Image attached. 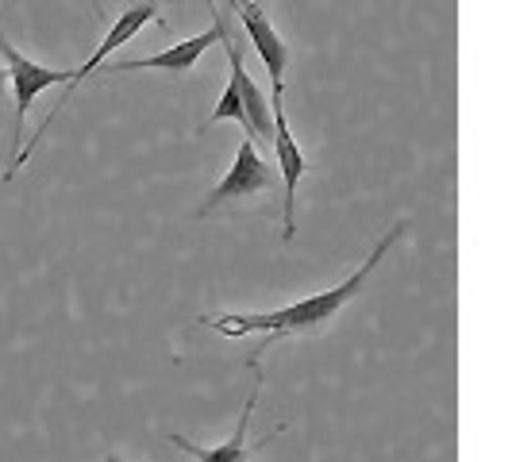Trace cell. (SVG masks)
Listing matches in <instances>:
<instances>
[{"label": "cell", "instance_id": "obj_7", "mask_svg": "<svg viewBox=\"0 0 512 462\" xmlns=\"http://www.w3.org/2000/svg\"><path fill=\"white\" fill-rule=\"evenodd\" d=\"M231 12L239 16V24L247 31V39H251V47L258 51L262 58V66H266V74H270V85H274V93H285V66H289V47H285V39L278 35V27L274 20L266 16V8L258 4V0H228Z\"/></svg>", "mask_w": 512, "mask_h": 462}, {"label": "cell", "instance_id": "obj_3", "mask_svg": "<svg viewBox=\"0 0 512 462\" xmlns=\"http://www.w3.org/2000/svg\"><path fill=\"white\" fill-rule=\"evenodd\" d=\"M0 54H4L8 74H12V158H16V154L24 151V124L35 97L54 89V85H66L74 77V70H54V66H43V62H31L27 54H20L8 43L4 31H0Z\"/></svg>", "mask_w": 512, "mask_h": 462}, {"label": "cell", "instance_id": "obj_12", "mask_svg": "<svg viewBox=\"0 0 512 462\" xmlns=\"http://www.w3.org/2000/svg\"><path fill=\"white\" fill-rule=\"evenodd\" d=\"M104 462H124V459H120V455H108V459H104Z\"/></svg>", "mask_w": 512, "mask_h": 462}, {"label": "cell", "instance_id": "obj_4", "mask_svg": "<svg viewBox=\"0 0 512 462\" xmlns=\"http://www.w3.org/2000/svg\"><path fill=\"white\" fill-rule=\"evenodd\" d=\"M247 374H251V389H247L243 412H239V420H235V432H231L224 443H216V447H201V443H193V439L181 436V432H170V443H174V447H181L185 455H193L197 462H247L258 447H266L270 439L282 432L285 424H278L270 436H262L258 443H251V439H247L251 416H255V405H258V397H262V385H266V374H262V359H258V355H251V359H247Z\"/></svg>", "mask_w": 512, "mask_h": 462}, {"label": "cell", "instance_id": "obj_6", "mask_svg": "<svg viewBox=\"0 0 512 462\" xmlns=\"http://www.w3.org/2000/svg\"><path fill=\"white\" fill-rule=\"evenodd\" d=\"M270 185H274V170H270V162L258 154L255 135H243V143H239V151H235L231 170L224 174V181H220V185L205 197V205L197 208V216L205 220V216H212L216 208L231 205V201H247V197H255V193L270 189Z\"/></svg>", "mask_w": 512, "mask_h": 462}, {"label": "cell", "instance_id": "obj_2", "mask_svg": "<svg viewBox=\"0 0 512 462\" xmlns=\"http://www.w3.org/2000/svg\"><path fill=\"white\" fill-rule=\"evenodd\" d=\"M154 16H158V0H147V4H135V8H128V12L120 16V20H112V27H108V35L101 39V47H97V51L89 54V58H85V62H81V66L74 70V77H70V81L62 85V97L54 101V108L47 112V120L39 124V131H35V139H27L24 151H20L16 158H12V162H8V170H4V181H12L16 174H20V170H24L27 158H31V154H35V147L43 143V135H47V131L54 128V120L62 116V108L70 104V97H74L77 89H81V85H85L89 77L97 74V70H104V66H108V58H112V54L120 51L124 43H131V39H135V35H139L143 27L151 24Z\"/></svg>", "mask_w": 512, "mask_h": 462}, {"label": "cell", "instance_id": "obj_5", "mask_svg": "<svg viewBox=\"0 0 512 462\" xmlns=\"http://www.w3.org/2000/svg\"><path fill=\"white\" fill-rule=\"evenodd\" d=\"M285 93H274V166H278V178H282V239L285 243H293V235H297V185L301 178L308 174V158L301 151V143H297V135L289 128V116H285V104H282Z\"/></svg>", "mask_w": 512, "mask_h": 462}, {"label": "cell", "instance_id": "obj_11", "mask_svg": "<svg viewBox=\"0 0 512 462\" xmlns=\"http://www.w3.org/2000/svg\"><path fill=\"white\" fill-rule=\"evenodd\" d=\"M89 4H93V12H97V16H104V8H101V0H89Z\"/></svg>", "mask_w": 512, "mask_h": 462}, {"label": "cell", "instance_id": "obj_9", "mask_svg": "<svg viewBox=\"0 0 512 462\" xmlns=\"http://www.w3.org/2000/svg\"><path fill=\"white\" fill-rule=\"evenodd\" d=\"M224 120H235L239 128L251 135V128H247V104H243V89H239V81H235V77H228V85H224L220 101H216L212 116H208V124H224ZM208 124H205V128H208ZM205 128H201V131H205Z\"/></svg>", "mask_w": 512, "mask_h": 462}, {"label": "cell", "instance_id": "obj_1", "mask_svg": "<svg viewBox=\"0 0 512 462\" xmlns=\"http://www.w3.org/2000/svg\"><path fill=\"white\" fill-rule=\"evenodd\" d=\"M405 231H409V220H397V224H393V228L385 231L382 239L374 243V251L366 255V262H362L359 270H355L351 278H343L335 289H324V293L301 297V301H293V305H285V308H274V312H216V316H201V324H208L212 332L231 335V339H235V335L262 332V335H266V343H274V339H282V335L320 332V328H324L332 316H339L343 308L359 297L362 285L370 282V274L378 270V262L389 255V247H393V243H397ZM266 343L255 351L258 359L266 355Z\"/></svg>", "mask_w": 512, "mask_h": 462}, {"label": "cell", "instance_id": "obj_8", "mask_svg": "<svg viewBox=\"0 0 512 462\" xmlns=\"http://www.w3.org/2000/svg\"><path fill=\"white\" fill-rule=\"evenodd\" d=\"M212 43H220L216 24L208 27V31H201V35H193V39H181V43H174V47H166V51L147 54V58H128V62H116V66H104V74L120 77V74H135V70H158V74L185 77L197 62H201V54H205Z\"/></svg>", "mask_w": 512, "mask_h": 462}, {"label": "cell", "instance_id": "obj_10", "mask_svg": "<svg viewBox=\"0 0 512 462\" xmlns=\"http://www.w3.org/2000/svg\"><path fill=\"white\" fill-rule=\"evenodd\" d=\"M8 97H12V74H8V66H0V112L8 108Z\"/></svg>", "mask_w": 512, "mask_h": 462}]
</instances>
